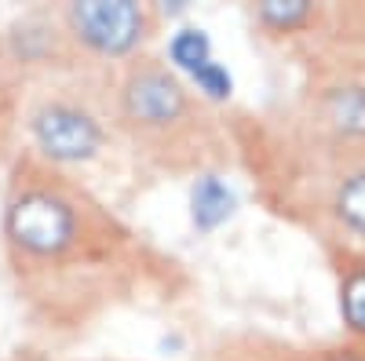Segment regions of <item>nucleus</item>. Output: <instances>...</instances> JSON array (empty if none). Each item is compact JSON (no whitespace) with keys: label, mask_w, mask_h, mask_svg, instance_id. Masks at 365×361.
<instances>
[{"label":"nucleus","mask_w":365,"mask_h":361,"mask_svg":"<svg viewBox=\"0 0 365 361\" xmlns=\"http://www.w3.org/2000/svg\"><path fill=\"white\" fill-rule=\"evenodd\" d=\"M187 88H194V92L208 103H227L234 95V73L227 70V63L212 58V63H205L194 77H187Z\"/></svg>","instance_id":"12"},{"label":"nucleus","mask_w":365,"mask_h":361,"mask_svg":"<svg viewBox=\"0 0 365 361\" xmlns=\"http://www.w3.org/2000/svg\"><path fill=\"white\" fill-rule=\"evenodd\" d=\"M332 216L336 223L358 237H365V168L344 175L332 190Z\"/></svg>","instance_id":"9"},{"label":"nucleus","mask_w":365,"mask_h":361,"mask_svg":"<svg viewBox=\"0 0 365 361\" xmlns=\"http://www.w3.org/2000/svg\"><path fill=\"white\" fill-rule=\"evenodd\" d=\"M340 318L354 336H365V266H354L340 285Z\"/></svg>","instance_id":"11"},{"label":"nucleus","mask_w":365,"mask_h":361,"mask_svg":"<svg viewBox=\"0 0 365 361\" xmlns=\"http://www.w3.org/2000/svg\"><path fill=\"white\" fill-rule=\"evenodd\" d=\"M66 44V33L55 19L44 15H26L8 29V55L15 63L37 66V63H51V55H58V48Z\"/></svg>","instance_id":"6"},{"label":"nucleus","mask_w":365,"mask_h":361,"mask_svg":"<svg viewBox=\"0 0 365 361\" xmlns=\"http://www.w3.org/2000/svg\"><path fill=\"white\" fill-rule=\"evenodd\" d=\"M322 117L340 139H365V84L344 80L322 92Z\"/></svg>","instance_id":"7"},{"label":"nucleus","mask_w":365,"mask_h":361,"mask_svg":"<svg viewBox=\"0 0 365 361\" xmlns=\"http://www.w3.org/2000/svg\"><path fill=\"white\" fill-rule=\"evenodd\" d=\"M325 361H361V357H354V354H332V357H325Z\"/></svg>","instance_id":"13"},{"label":"nucleus","mask_w":365,"mask_h":361,"mask_svg":"<svg viewBox=\"0 0 365 361\" xmlns=\"http://www.w3.org/2000/svg\"><path fill=\"white\" fill-rule=\"evenodd\" d=\"M58 26L66 33V44L81 48L84 55L106 63H132L154 37L158 15L135 0H73L58 11Z\"/></svg>","instance_id":"3"},{"label":"nucleus","mask_w":365,"mask_h":361,"mask_svg":"<svg viewBox=\"0 0 365 361\" xmlns=\"http://www.w3.org/2000/svg\"><path fill=\"white\" fill-rule=\"evenodd\" d=\"M237 212V194L220 172H201L190 183V226L197 234H216Z\"/></svg>","instance_id":"5"},{"label":"nucleus","mask_w":365,"mask_h":361,"mask_svg":"<svg viewBox=\"0 0 365 361\" xmlns=\"http://www.w3.org/2000/svg\"><path fill=\"white\" fill-rule=\"evenodd\" d=\"M252 15L263 29H270V33H292V29L311 22L314 4L311 0H259L252 8Z\"/></svg>","instance_id":"10"},{"label":"nucleus","mask_w":365,"mask_h":361,"mask_svg":"<svg viewBox=\"0 0 365 361\" xmlns=\"http://www.w3.org/2000/svg\"><path fill=\"white\" fill-rule=\"evenodd\" d=\"M190 88L161 58H132L117 84V117L135 139L175 135L190 120Z\"/></svg>","instance_id":"2"},{"label":"nucleus","mask_w":365,"mask_h":361,"mask_svg":"<svg viewBox=\"0 0 365 361\" xmlns=\"http://www.w3.org/2000/svg\"><path fill=\"white\" fill-rule=\"evenodd\" d=\"M22 125H26V139L34 146V154L44 157L48 164L77 168V164L96 161L106 150L103 117L88 103L63 92L37 95L29 103Z\"/></svg>","instance_id":"4"},{"label":"nucleus","mask_w":365,"mask_h":361,"mask_svg":"<svg viewBox=\"0 0 365 361\" xmlns=\"http://www.w3.org/2000/svg\"><path fill=\"white\" fill-rule=\"evenodd\" d=\"M0 234L19 263L48 266L77 248L81 208L48 183H19L4 201Z\"/></svg>","instance_id":"1"},{"label":"nucleus","mask_w":365,"mask_h":361,"mask_svg":"<svg viewBox=\"0 0 365 361\" xmlns=\"http://www.w3.org/2000/svg\"><path fill=\"white\" fill-rule=\"evenodd\" d=\"M216 51H212V37L205 26H194V22H182L168 33V48H165V66L172 73H179L182 80L194 77L205 63H212Z\"/></svg>","instance_id":"8"}]
</instances>
